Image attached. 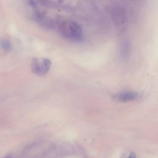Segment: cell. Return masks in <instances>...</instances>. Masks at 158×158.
Returning a JSON list of instances; mask_svg holds the SVG:
<instances>
[{
    "label": "cell",
    "mask_w": 158,
    "mask_h": 158,
    "mask_svg": "<svg viewBox=\"0 0 158 158\" xmlns=\"http://www.w3.org/2000/svg\"><path fill=\"white\" fill-rule=\"evenodd\" d=\"M6 158H9V157H6Z\"/></svg>",
    "instance_id": "cell-7"
},
{
    "label": "cell",
    "mask_w": 158,
    "mask_h": 158,
    "mask_svg": "<svg viewBox=\"0 0 158 158\" xmlns=\"http://www.w3.org/2000/svg\"><path fill=\"white\" fill-rule=\"evenodd\" d=\"M140 96L139 93L135 91H124L117 94L114 98L120 102H128L138 99Z\"/></svg>",
    "instance_id": "cell-4"
},
{
    "label": "cell",
    "mask_w": 158,
    "mask_h": 158,
    "mask_svg": "<svg viewBox=\"0 0 158 158\" xmlns=\"http://www.w3.org/2000/svg\"><path fill=\"white\" fill-rule=\"evenodd\" d=\"M51 67V62L47 59L39 60L34 59L31 63V68L34 73L38 75H44L46 73Z\"/></svg>",
    "instance_id": "cell-3"
},
{
    "label": "cell",
    "mask_w": 158,
    "mask_h": 158,
    "mask_svg": "<svg viewBox=\"0 0 158 158\" xmlns=\"http://www.w3.org/2000/svg\"><path fill=\"white\" fill-rule=\"evenodd\" d=\"M120 57L125 60L128 58L130 52V44L127 40H125L122 41L120 45Z\"/></svg>",
    "instance_id": "cell-5"
},
{
    "label": "cell",
    "mask_w": 158,
    "mask_h": 158,
    "mask_svg": "<svg viewBox=\"0 0 158 158\" xmlns=\"http://www.w3.org/2000/svg\"><path fill=\"white\" fill-rule=\"evenodd\" d=\"M56 26L58 27L60 33L65 36L76 41L81 40L83 38V31L81 27L73 21H64L58 23Z\"/></svg>",
    "instance_id": "cell-1"
},
{
    "label": "cell",
    "mask_w": 158,
    "mask_h": 158,
    "mask_svg": "<svg viewBox=\"0 0 158 158\" xmlns=\"http://www.w3.org/2000/svg\"><path fill=\"white\" fill-rule=\"evenodd\" d=\"M112 20L117 28L122 30L125 28L127 22V13L125 9L120 6L114 7L111 10Z\"/></svg>",
    "instance_id": "cell-2"
},
{
    "label": "cell",
    "mask_w": 158,
    "mask_h": 158,
    "mask_svg": "<svg viewBox=\"0 0 158 158\" xmlns=\"http://www.w3.org/2000/svg\"><path fill=\"white\" fill-rule=\"evenodd\" d=\"M136 154L135 152H131L130 153L128 158H136Z\"/></svg>",
    "instance_id": "cell-6"
}]
</instances>
